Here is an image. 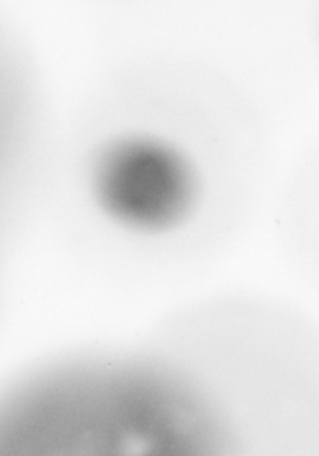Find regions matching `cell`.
I'll list each match as a JSON object with an SVG mask.
<instances>
[{
    "label": "cell",
    "mask_w": 319,
    "mask_h": 456,
    "mask_svg": "<svg viewBox=\"0 0 319 456\" xmlns=\"http://www.w3.org/2000/svg\"><path fill=\"white\" fill-rule=\"evenodd\" d=\"M85 187L107 226L138 240L160 241L197 218L205 176L198 158L179 139L126 130L102 138L91 150Z\"/></svg>",
    "instance_id": "6da1fadb"
}]
</instances>
